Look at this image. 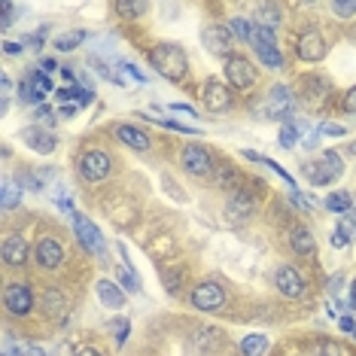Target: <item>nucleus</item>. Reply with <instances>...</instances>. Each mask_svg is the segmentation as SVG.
I'll list each match as a JSON object with an SVG mask.
<instances>
[{"mask_svg": "<svg viewBox=\"0 0 356 356\" xmlns=\"http://www.w3.org/2000/svg\"><path fill=\"white\" fill-rule=\"evenodd\" d=\"M61 116H64V119L76 116V104H64V107H61Z\"/></svg>", "mask_w": 356, "mask_h": 356, "instance_id": "49", "label": "nucleus"}, {"mask_svg": "<svg viewBox=\"0 0 356 356\" xmlns=\"http://www.w3.org/2000/svg\"><path fill=\"white\" fill-rule=\"evenodd\" d=\"M128 332H131V326H128V320H122V326L116 329V344H119V347L128 341Z\"/></svg>", "mask_w": 356, "mask_h": 356, "instance_id": "38", "label": "nucleus"}, {"mask_svg": "<svg viewBox=\"0 0 356 356\" xmlns=\"http://www.w3.org/2000/svg\"><path fill=\"white\" fill-rule=\"evenodd\" d=\"M305 147H307V149H317V147H320V131L307 134V137H305Z\"/></svg>", "mask_w": 356, "mask_h": 356, "instance_id": "46", "label": "nucleus"}, {"mask_svg": "<svg viewBox=\"0 0 356 356\" xmlns=\"http://www.w3.org/2000/svg\"><path fill=\"white\" fill-rule=\"evenodd\" d=\"M216 186L225 192H232V189H238V174H234V168L229 165H220L216 168Z\"/></svg>", "mask_w": 356, "mask_h": 356, "instance_id": "27", "label": "nucleus"}, {"mask_svg": "<svg viewBox=\"0 0 356 356\" xmlns=\"http://www.w3.org/2000/svg\"><path fill=\"white\" fill-rule=\"evenodd\" d=\"M350 307H353V311H356V280L350 283Z\"/></svg>", "mask_w": 356, "mask_h": 356, "instance_id": "53", "label": "nucleus"}, {"mask_svg": "<svg viewBox=\"0 0 356 356\" xmlns=\"http://www.w3.org/2000/svg\"><path fill=\"white\" fill-rule=\"evenodd\" d=\"M329 289H332V293H338V289H341V274H338V277H332V280H329Z\"/></svg>", "mask_w": 356, "mask_h": 356, "instance_id": "51", "label": "nucleus"}, {"mask_svg": "<svg viewBox=\"0 0 356 356\" xmlns=\"http://www.w3.org/2000/svg\"><path fill=\"white\" fill-rule=\"evenodd\" d=\"M296 140H298V128L296 125H283L280 128V147L289 149V147H296Z\"/></svg>", "mask_w": 356, "mask_h": 356, "instance_id": "31", "label": "nucleus"}, {"mask_svg": "<svg viewBox=\"0 0 356 356\" xmlns=\"http://www.w3.org/2000/svg\"><path fill=\"white\" fill-rule=\"evenodd\" d=\"M229 31L238 40H253V25H250L247 19H241V15H234L232 19V25H229Z\"/></svg>", "mask_w": 356, "mask_h": 356, "instance_id": "29", "label": "nucleus"}, {"mask_svg": "<svg viewBox=\"0 0 356 356\" xmlns=\"http://www.w3.org/2000/svg\"><path fill=\"white\" fill-rule=\"evenodd\" d=\"M74 232H76V238L83 241L86 250H92V253H101V244H104L101 229L92 220H88L86 213H74Z\"/></svg>", "mask_w": 356, "mask_h": 356, "instance_id": "9", "label": "nucleus"}, {"mask_svg": "<svg viewBox=\"0 0 356 356\" xmlns=\"http://www.w3.org/2000/svg\"><path fill=\"white\" fill-rule=\"evenodd\" d=\"M289 244H293V250L298 256H311L314 253V234L305 229V225H293L289 229Z\"/></svg>", "mask_w": 356, "mask_h": 356, "instance_id": "19", "label": "nucleus"}, {"mask_svg": "<svg viewBox=\"0 0 356 356\" xmlns=\"http://www.w3.org/2000/svg\"><path fill=\"white\" fill-rule=\"evenodd\" d=\"M165 286L171 289V293H177V286H180V274L171 271V274H165Z\"/></svg>", "mask_w": 356, "mask_h": 356, "instance_id": "41", "label": "nucleus"}, {"mask_svg": "<svg viewBox=\"0 0 356 356\" xmlns=\"http://www.w3.org/2000/svg\"><path fill=\"white\" fill-rule=\"evenodd\" d=\"M171 110H174V113H186V116H192V119L198 116V113H195V107H192V104H171Z\"/></svg>", "mask_w": 356, "mask_h": 356, "instance_id": "39", "label": "nucleus"}, {"mask_svg": "<svg viewBox=\"0 0 356 356\" xmlns=\"http://www.w3.org/2000/svg\"><path fill=\"white\" fill-rule=\"evenodd\" d=\"M25 356H46V353L40 350V347H28V350H25Z\"/></svg>", "mask_w": 356, "mask_h": 356, "instance_id": "54", "label": "nucleus"}, {"mask_svg": "<svg viewBox=\"0 0 356 356\" xmlns=\"http://www.w3.org/2000/svg\"><path fill=\"white\" fill-rule=\"evenodd\" d=\"M110 156L101 149H88L83 159H79V174H83V180L88 183H101L104 177L110 174Z\"/></svg>", "mask_w": 356, "mask_h": 356, "instance_id": "3", "label": "nucleus"}, {"mask_svg": "<svg viewBox=\"0 0 356 356\" xmlns=\"http://www.w3.org/2000/svg\"><path fill=\"white\" fill-rule=\"evenodd\" d=\"M225 76H229V83L234 88H250L256 83V67H253V61H247L244 55H232L229 61H225Z\"/></svg>", "mask_w": 356, "mask_h": 356, "instance_id": "5", "label": "nucleus"}, {"mask_svg": "<svg viewBox=\"0 0 356 356\" xmlns=\"http://www.w3.org/2000/svg\"><path fill=\"white\" fill-rule=\"evenodd\" d=\"M55 67H58V64H55L52 58H43V61H40V74H46V76H49Z\"/></svg>", "mask_w": 356, "mask_h": 356, "instance_id": "45", "label": "nucleus"}, {"mask_svg": "<svg viewBox=\"0 0 356 356\" xmlns=\"http://www.w3.org/2000/svg\"><path fill=\"white\" fill-rule=\"evenodd\" d=\"M338 326H341L344 332H353V335H356V323L350 317H341V320H338Z\"/></svg>", "mask_w": 356, "mask_h": 356, "instance_id": "47", "label": "nucleus"}, {"mask_svg": "<svg viewBox=\"0 0 356 356\" xmlns=\"http://www.w3.org/2000/svg\"><path fill=\"white\" fill-rule=\"evenodd\" d=\"M320 134H329V137H344V125H335V122H323L317 128Z\"/></svg>", "mask_w": 356, "mask_h": 356, "instance_id": "36", "label": "nucleus"}, {"mask_svg": "<svg viewBox=\"0 0 356 356\" xmlns=\"http://www.w3.org/2000/svg\"><path fill=\"white\" fill-rule=\"evenodd\" d=\"M326 207L332 210V213H344V210L353 207V198L347 195V192H332V195L326 198Z\"/></svg>", "mask_w": 356, "mask_h": 356, "instance_id": "28", "label": "nucleus"}, {"mask_svg": "<svg viewBox=\"0 0 356 356\" xmlns=\"http://www.w3.org/2000/svg\"><path fill=\"white\" fill-rule=\"evenodd\" d=\"M201 40H204L207 52H213V55H229V52H232V46H234V34H232L229 28H222V25H210V28H204Z\"/></svg>", "mask_w": 356, "mask_h": 356, "instance_id": "11", "label": "nucleus"}, {"mask_svg": "<svg viewBox=\"0 0 356 356\" xmlns=\"http://www.w3.org/2000/svg\"><path fill=\"white\" fill-rule=\"evenodd\" d=\"M22 49H25V46H22V43H13V40H6V43H3V52H6V55H19Z\"/></svg>", "mask_w": 356, "mask_h": 356, "instance_id": "44", "label": "nucleus"}, {"mask_svg": "<svg viewBox=\"0 0 356 356\" xmlns=\"http://www.w3.org/2000/svg\"><path fill=\"white\" fill-rule=\"evenodd\" d=\"M259 19H268V25H265V28H274V25H277V22H280V13H277V6H259Z\"/></svg>", "mask_w": 356, "mask_h": 356, "instance_id": "33", "label": "nucleus"}, {"mask_svg": "<svg viewBox=\"0 0 356 356\" xmlns=\"http://www.w3.org/2000/svg\"><path fill=\"white\" fill-rule=\"evenodd\" d=\"M350 152H356V143H353V147H350Z\"/></svg>", "mask_w": 356, "mask_h": 356, "instance_id": "56", "label": "nucleus"}, {"mask_svg": "<svg viewBox=\"0 0 356 356\" xmlns=\"http://www.w3.org/2000/svg\"><path fill=\"white\" fill-rule=\"evenodd\" d=\"M95 289H98V298H101V302L107 305V307H116V311H119V307L125 305V293H122V286H119V283H113V280H98V286H95Z\"/></svg>", "mask_w": 356, "mask_h": 356, "instance_id": "18", "label": "nucleus"}, {"mask_svg": "<svg viewBox=\"0 0 356 356\" xmlns=\"http://www.w3.org/2000/svg\"><path fill=\"white\" fill-rule=\"evenodd\" d=\"M58 70H61V76L70 79V86H74V70H70V67H58Z\"/></svg>", "mask_w": 356, "mask_h": 356, "instance_id": "52", "label": "nucleus"}, {"mask_svg": "<svg viewBox=\"0 0 356 356\" xmlns=\"http://www.w3.org/2000/svg\"><path fill=\"white\" fill-rule=\"evenodd\" d=\"M0 189H3V195H0V201H3V210H13V207L22 201V186H19V183H13L10 177H6V180L0 183Z\"/></svg>", "mask_w": 356, "mask_h": 356, "instance_id": "21", "label": "nucleus"}, {"mask_svg": "<svg viewBox=\"0 0 356 356\" xmlns=\"http://www.w3.org/2000/svg\"><path fill=\"white\" fill-rule=\"evenodd\" d=\"M3 305L15 317H25V314H31V307H34V293H31L28 283H10L3 293Z\"/></svg>", "mask_w": 356, "mask_h": 356, "instance_id": "4", "label": "nucleus"}, {"mask_svg": "<svg viewBox=\"0 0 356 356\" xmlns=\"http://www.w3.org/2000/svg\"><path fill=\"white\" fill-rule=\"evenodd\" d=\"M122 67H125V70H128V74H131L134 79H140V83H143V79H147V76H143V74H140V70H137V67H134V64H128V61H122Z\"/></svg>", "mask_w": 356, "mask_h": 356, "instance_id": "48", "label": "nucleus"}, {"mask_svg": "<svg viewBox=\"0 0 356 356\" xmlns=\"http://www.w3.org/2000/svg\"><path fill=\"white\" fill-rule=\"evenodd\" d=\"M0 86H3V98H10V92H13V79H10V76H3V79H0Z\"/></svg>", "mask_w": 356, "mask_h": 356, "instance_id": "50", "label": "nucleus"}, {"mask_svg": "<svg viewBox=\"0 0 356 356\" xmlns=\"http://www.w3.org/2000/svg\"><path fill=\"white\" fill-rule=\"evenodd\" d=\"M307 180H311L314 186H329L335 177H341L344 174V161L338 152H323L320 161H314V165H307Z\"/></svg>", "mask_w": 356, "mask_h": 356, "instance_id": "2", "label": "nucleus"}, {"mask_svg": "<svg viewBox=\"0 0 356 356\" xmlns=\"http://www.w3.org/2000/svg\"><path fill=\"white\" fill-rule=\"evenodd\" d=\"M317 356H341V344L332 341V338H323L317 347Z\"/></svg>", "mask_w": 356, "mask_h": 356, "instance_id": "32", "label": "nucleus"}, {"mask_svg": "<svg viewBox=\"0 0 356 356\" xmlns=\"http://www.w3.org/2000/svg\"><path fill=\"white\" fill-rule=\"evenodd\" d=\"M116 13L122 19H137V15L147 13V3H116Z\"/></svg>", "mask_w": 356, "mask_h": 356, "instance_id": "30", "label": "nucleus"}, {"mask_svg": "<svg viewBox=\"0 0 356 356\" xmlns=\"http://www.w3.org/2000/svg\"><path fill=\"white\" fill-rule=\"evenodd\" d=\"M347 244H350V234H347L344 229H335V232H332V247H338V250H344Z\"/></svg>", "mask_w": 356, "mask_h": 356, "instance_id": "35", "label": "nucleus"}, {"mask_svg": "<svg viewBox=\"0 0 356 356\" xmlns=\"http://www.w3.org/2000/svg\"><path fill=\"white\" fill-rule=\"evenodd\" d=\"M241 350H244V356H265V350H268V338L265 335H247L244 341H241Z\"/></svg>", "mask_w": 356, "mask_h": 356, "instance_id": "24", "label": "nucleus"}, {"mask_svg": "<svg viewBox=\"0 0 356 356\" xmlns=\"http://www.w3.org/2000/svg\"><path fill=\"white\" fill-rule=\"evenodd\" d=\"M22 143H28L34 152H40V156H46V152L55 149V137L46 134L43 128H25L22 131Z\"/></svg>", "mask_w": 356, "mask_h": 356, "instance_id": "16", "label": "nucleus"}, {"mask_svg": "<svg viewBox=\"0 0 356 356\" xmlns=\"http://www.w3.org/2000/svg\"><path fill=\"white\" fill-rule=\"evenodd\" d=\"M88 34L86 31H64V34L55 40V49H61V52H70V49H76L79 43H83Z\"/></svg>", "mask_w": 356, "mask_h": 356, "instance_id": "25", "label": "nucleus"}, {"mask_svg": "<svg viewBox=\"0 0 356 356\" xmlns=\"http://www.w3.org/2000/svg\"><path fill=\"white\" fill-rule=\"evenodd\" d=\"M183 168L189 174H195V177H204L210 174V168H213V159H210V152L204 147H198V143H189V147L183 149Z\"/></svg>", "mask_w": 356, "mask_h": 356, "instance_id": "8", "label": "nucleus"}, {"mask_svg": "<svg viewBox=\"0 0 356 356\" xmlns=\"http://www.w3.org/2000/svg\"><path fill=\"white\" fill-rule=\"evenodd\" d=\"M55 201H58V207H61V210H67V213L74 210V198H67L64 192H58V195H55Z\"/></svg>", "mask_w": 356, "mask_h": 356, "instance_id": "43", "label": "nucleus"}, {"mask_svg": "<svg viewBox=\"0 0 356 356\" xmlns=\"http://www.w3.org/2000/svg\"><path fill=\"white\" fill-rule=\"evenodd\" d=\"M332 10L338 15H353L356 13V3H332Z\"/></svg>", "mask_w": 356, "mask_h": 356, "instance_id": "40", "label": "nucleus"}, {"mask_svg": "<svg viewBox=\"0 0 356 356\" xmlns=\"http://www.w3.org/2000/svg\"><path fill=\"white\" fill-rule=\"evenodd\" d=\"M344 110L347 113H356V88H350V92L344 95Z\"/></svg>", "mask_w": 356, "mask_h": 356, "instance_id": "42", "label": "nucleus"}, {"mask_svg": "<svg viewBox=\"0 0 356 356\" xmlns=\"http://www.w3.org/2000/svg\"><path fill=\"white\" fill-rule=\"evenodd\" d=\"M274 286H277L286 298H302L305 296V280L298 277V271L293 268V265H280L277 274H274Z\"/></svg>", "mask_w": 356, "mask_h": 356, "instance_id": "10", "label": "nucleus"}, {"mask_svg": "<svg viewBox=\"0 0 356 356\" xmlns=\"http://www.w3.org/2000/svg\"><path fill=\"white\" fill-rule=\"evenodd\" d=\"M13 22H15V6H13V3H3V19H0V28L10 31Z\"/></svg>", "mask_w": 356, "mask_h": 356, "instance_id": "34", "label": "nucleus"}, {"mask_svg": "<svg viewBox=\"0 0 356 356\" xmlns=\"http://www.w3.org/2000/svg\"><path fill=\"white\" fill-rule=\"evenodd\" d=\"M149 61H152V67H156L165 79H171V83H180V79L186 76V70H189L186 52L177 43H159V46H152Z\"/></svg>", "mask_w": 356, "mask_h": 356, "instance_id": "1", "label": "nucleus"}, {"mask_svg": "<svg viewBox=\"0 0 356 356\" xmlns=\"http://www.w3.org/2000/svg\"><path fill=\"white\" fill-rule=\"evenodd\" d=\"M116 134H119V140L128 143L131 149H149V137L143 134L140 128H134V125H122Z\"/></svg>", "mask_w": 356, "mask_h": 356, "instance_id": "20", "label": "nucleus"}, {"mask_svg": "<svg viewBox=\"0 0 356 356\" xmlns=\"http://www.w3.org/2000/svg\"><path fill=\"white\" fill-rule=\"evenodd\" d=\"M201 101H204V107L210 113H225L232 107V92L222 83H216V79H207L204 88H201Z\"/></svg>", "mask_w": 356, "mask_h": 356, "instance_id": "6", "label": "nucleus"}, {"mask_svg": "<svg viewBox=\"0 0 356 356\" xmlns=\"http://www.w3.org/2000/svg\"><path fill=\"white\" fill-rule=\"evenodd\" d=\"M293 113V92L286 86H274L268 101H265V116L268 119H286Z\"/></svg>", "mask_w": 356, "mask_h": 356, "instance_id": "7", "label": "nucleus"}, {"mask_svg": "<svg viewBox=\"0 0 356 356\" xmlns=\"http://www.w3.org/2000/svg\"><path fill=\"white\" fill-rule=\"evenodd\" d=\"M253 210H256V201L250 192H234V195L229 198V207H225V213L232 216V220H250L253 216Z\"/></svg>", "mask_w": 356, "mask_h": 356, "instance_id": "15", "label": "nucleus"}, {"mask_svg": "<svg viewBox=\"0 0 356 356\" xmlns=\"http://www.w3.org/2000/svg\"><path fill=\"white\" fill-rule=\"evenodd\" d=\"M58 101H64V104H74V101H79V104H92V92H86V88H76V86H64V88H58Z\"/></svg>", "mask_w": 356, "mask_h": 356, "instance_id": "23", "label": "nucleus"}, {"mask_svg": "<svg viewBox=\"0 0 356 356\" xmlns=\"http://www.w3.org/2000/svg\"><path fill=\"white\" fill-rule=\"evenodd\" d=\"M28 86H31V92H34V98H37V101H43L46 95L52 92V79L46 76V74H40V70H34V74H31Z\"/></svg>", "mask_w": 356, "mask_h": 356, "instance_id": "22", "label": "nucleus"}, {"mask_svg": "<svg viewBox=\"0 0 356 356\" xmlns=\"http://www.w3.org/2000/svg\"><path fill=\"white\" fill-rule=\"evenodd\" d=\"M25 259H28V241L22 234H10L3 241V262L10 268H19V265H25Z\"/></svg>", "mask_w": 356, "mask_h": 356, "instance_id": "14", "label": "nucleus"}, {"mask_svg": "<svg viewBox=\"0 0 356 356\" xmlns=\"http://www.w3.org/2000/svg\"><path fill=\"white\" fill-rule=\"evenodd\" d=\"M34 119H40L43 125H55V119H52V110H49V107H37Z\"/></svg>", "mask_w": 356, "mask_h": 356, "instance_id": "37", "label": "nucleus"}, {"mask_svg": "<svg viewBox=\"0 0 356 356\" xmlns=\"http://www.w3.org/2000/svg\"><path fill=\"white\" fill-rule=\"evenodd\" d=\"M34 259H37V265H40V268H58V265H61V259H64V250H61L58 241L43 238V241H37Z\"/></svg>", "mask_w": 356, "mask_h": 356, "instance_id": "13", "label": "nucleus"}, {"mask_svg": "<svg viewBox=\"0 0 356 356\" xmlns=\"http://www.w3.org/2000/svg\"><path fill=\"white\" fill-rule=\"evenodd\" d=\"M222 302H225V289L220 283H201L195 293H192V305L198 311H216V307H222Z\"/></svg>", "mask_w": 356, "mask_h": 356, "instance_id": "12", "label": "nucleus"}, {"mask_svg": "<svg viewBox=\"0 0 356 356\" xmlns=\"http://www.w3.org/2000/svg\"><path fill=\"white\" fill-rule=\"evenodd\" d=\"M256 55L265 61V67H271V70L283 67V55L277 52V46H256Z\"/></svg>", "mask_w": 356, "mask_h": 356, "instance_id": "26", "label": "nucleus"}, {"mask_svg": "<svg viewBox=\"0 0 356 356\" xmlns=\"http://www.w3.org/2000/svg\"><path fill=\"white\" fill-rule=\"evenodd\" d=\"M76 356H101V353H98V350H92V347H86V350H79Z\"/></svg>", "mask_w": 356, "mask_h": 356, "instance_id": "55", "label": "nucleus"}, {"mask_svg": "<svg viewBox=\"0 0 356 356\" xmlns=\"http://www.w3.org/2000/svg\"><path fill=\"white\" fill-rule=\"evenodd\" d=\"M326 55V43L320 34H305L298 40V58L302 61H320Z\"/></svg>", "mask_w": 356, "mask_h": 356, "instance_id": "17", "label": "nucleus"}]
</instances>
